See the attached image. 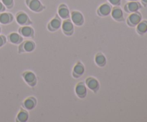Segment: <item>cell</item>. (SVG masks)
Segmentation results:
<instances>
[{
	"instance_id": "6da1fadb",
	"label": "cell",
	"mask_w": 147,
	"mask_h": 122,
	"mask_svg": "<svg viewBox=\"0 0 147 122\" xmlns=\"http://www.w3.org/2000/svg\"><path fill=\"white\" fill-rule=\"evenodd\" d=\"M142 20V15L139 11L131 13L127 18V24L130 27H136Z\"/></svg>"
},
{
	"instance_id": "7a4b0ae2",
	"label": "cell",
	"mask_w": 147,
	"mask_h": 122,
	"mask_svg": "<svg viewBox=\"0 0 147 122\" xmlns=\"http://www.w3.org/2000/svg\"><path fill=\"white\" fill-rule=\"evenodd\" d=\"M26 4L30 9L35 12H40L45 9V7L39 0H26Z\"/></svg>"
},
{
	"instance_id": "3957f363",
	"label": "cell",
	"mask_w": 147,
	"mask_h": 122,
	"mask_svg": "<svg viewBox=\"0 0 147 122\" xmlns=\"http://www.w3.org/2000/svg\"><path fill=\"white\" fill-rule=\"evenodd\" d=\"M16 20H17L18 24L22 26L30 25L32 24V22L29 18L28 15L23 11H20L17 13V16H16Z\"/></svg>"
},
{
	"instance_id": "277c9868",
	"label": "cell",
	"mask_w": 147,
	"mask_h": 122,
	"mask_svg": "<svg viewBox=\"0 0 147 122\" xmlns=\"http://www.w3.org/2000/svg\"><path fill=\"white\" fill-rule=\"evenodd\" d=\"M62 29H63V33L65 35H72L74 32V26H73V22L70 21L68 19H66L62 24Z\"/></svg>"
},
{
	"instance_id": "5b68a950",
	"label": "cell",
	"mask_w": 147,
	"mask_h": 122,
	"mask_svg": "<svg viewBox=\"0 0 147 122\" xmlns=\"http://www.w3.org/2000/svg\"><path fill=\"white\" fill-rule=\"evenodd\" d=\"M35 49V43L31 40H27L23 42L22 44H20L19 47V53H30L32 52Z\"/></svg>"
},
{
	"instance_id": "8992f818",
	"label": "cell",
	"mask_w": 147,
	"mask_h": 122,
	"mask_svg": "<svg viewBox=\"0 0 147 122\" xmlns=\"http://www.w3.org/2000/svg\"><path fill=\"white\" fill-rule=\"evenodd\" d=\"M142 8V4L138 1H129L124 6L125 11L127 13H133L138 11Z\"/></svg>"
},
{
	"instance_id": "52a82bcc",
	"label": "cell",
	"mask_w": 147,
	"mask_h": 122,
	"mask_svg": "<svg viewBox=\"0 0 147 122\" xmlns=\"http://www.w3.org/2000/svg\"><path fill=\"white\" fill-rule=\"evenodd\" d=\"M86 84L88 86V88L94 93H96L98 90L99 87H100V84H99V82L98 81L97 79L93 77L88 78L86 80Z\"/></svg>"
},
{
	"instance_id": "ba28073f",
	"label": "cell",
	"mask_w": 147,
	"mask_h": 122,
	"mask_svg": "<svg viewBox=\"0 0 147 122\" xmlns=\"http://www.w3.org/2000/svg\"><path fill=\"white\" fill-rule=\"evenodd\" d=\"M23 78L25 80L26 83L30 86H34L37 83V78L35 75L30 71L24 72L22 75Z\"/></svg>"
},
{
	"instance_id": "9c48e42d",
	"label": "cell",
	"mask_w": 147,
	"mask_h": 122,
	"mask_svg": "<svg viewBox=\"0 0 147 122\" xmlns=\"http://www.w3.org/2000/svg\"><path fill=\"white\" fill-rule=\"evenodd\" d=\"M71 19L73 23L77 26L83 25L84 23V17L83 14L78 11H73L71 12Z\"/></svg>"
},
{
	"instance_id": "30bf717a",
	"label": "cell",
	"mask_w": 147,
	"mask_h": 122,
	"mask_svg": "<svg viewBox=\"0 0 147 122\" xmlns=\"http://www.w3.org/2000/svg\"><path fill=\"white\" fill-rule=\"evenodd\" d=\"M75 90H76V95L80 98H84L87 96V88H86L85 83L83 82H80L78 83Z\"/></svg>"
},
{
	"instance_id": "8fae6325",
	"label": "cell",
	"mask_w": 147,
	"mask_h": 122,
	"mask_svg": "<svg viewBox=\"0 0 147 122\" xmlns=\"http://www.w3.org/2000/svg\"><path fill=\"white\" fill-rule=\"evenodd\" d=\"M111 16L113 20L117 22H123L124 20V17H123V12L120 7L116 6L112 9L111 10Z\"/></svg>"
},
{
	"instance_id": "7c38bea8",
	"label": "cell",
	"mask_w": 147,
	"mask_h": 122,
	"mask_svg": "<svg viewBox=\"0 0 147 122\" xmlns=\"http://www.w3.org/2000/svg\"><path fill=\"white\" fill-rule=\"evenodd\" d=\"M61 20H60V17L58 16H56L51 21L49 22L48 25H47V28L51 32H55L56 30H58L60 27H61Z\"/></svg>"
},
{
	"instance_id": "4fadbf2b",
	"label": "cell",
	"mask_w": 147,
	"mask_h": 122,
	"mask_svg": "<svg viewBox=\"0 0 147 122\" xmlns=\"http://www.w3.org/2000/svg\"><path fill=\"white\" fill-rule=\"evenodd\" d=\"M111 6L109 4H103L98 9L97 13L100 17H106L111 12Z\"/></svg>"
},
{
	"instance_id": "5bb4252c",
	"label": "cell",
	"mask_w": 147,
	"mask_h": 122,
	"mask_svg": "<svg viewBox=\"0 0 147 122\" xmlns=\"http://www.w3.org/2000/svg\"><path fill=\"white\" fill-rule=\"evenodd\" d=\"M34 30L29 25H25L21 27L19 29V32L21 36L24 37H31L34 36Z\"/></svg>"
},
{
	"instance_id": "9a60e30c",
	"label": "cell",
	"mask_w": 147,
	"mask_h": 122,
	"mask_svg": "<svg viewBox=\"0 0 147 122\" xmlns=\"http://www.w3.org/2000/svg\"><path fill=\"white\" fill-rule=\"evenodd\" d=\"M85 72V67L84 65L82 64L80 62H78L76 65H75L74 67H73V75L76 78L80 77Z\"/></svg>"
},
{
	"instance_id": "2e32d148",
	"label": "cell",
	"mask_w": 147,
	"mask_h": 122,
	"mask_svg": "<svg viewBox=\"0 0 147 122\" xmlns=\"http://www.w3.org/2000/svg\"><path fill=\"white\" fill-rule=\"evenodd\" d=\"M58 15L59 17L63 20L69 18L70 16V11H69L68 8L65 4H60L58 8Z\"/></svg>"
},
{
	"instance_id": "e0dca14e",
	"label": "cell",
	"mask_w": 147,
	"mask_h": 122,
	"mask_svg": "<svg viewBox=\"0 0 147 122\" xmlns=\"http://www.w3.org/2000/svg\"><path fill=\"white\" fill-rule=\"evenodd\" d=\"M37 104V100L34 97H30L26 99L23 103V106L27 110H32Z\"/></svg>"
},
{
	"instance_id": "ac0fdd59",
	"label": "cell",
	"mask_w": 147,
	"mask_h": 122,
	"mask_svg": "<svg viewBox=\"0 0 147 122\" xmlns=\"http://www.w3.org/2000/svg\"><path fill=\"white\" fill-rule=\"evenodd\" d=\"M136 27V32L139 34H144L147 32V20H142Z\"/></svg>"
},
{
	"instance_id": "d6986e66",
	"label": "cell",
	"mask_w": 147,
	"mask_h": 122,
	"mask_svg": "<svg viewBox=\"0 0 147 122\" xmlns=\"http://www.w3.org/2000/svg\"><path fill=\"white\" fill-rule=\"evenodd\" d=\"M13 20V16L9 13H1L0 14V22L3 24H7L11 22Z\"/></svg>"
},
{
	"instance_id": "ffe728a7",
	"label": "cell",
	"mask_w": 147,
	"mask_h": 122,
	"mask_svg": "<svg viewBox=\"0 0 147 122\" xmlns=\"http://www.w3.org/2000/svg\"><path fill=\"white\" fill-rule=\"evenodd\" d=\"M9 40L12 44H20L22 42V37L17 33L12 32L9 35Z\"/></svg>"
},
{
	"instance_id": "44dd1931",
	"label": "cell",
	"mask_w": 147,
	"mask_h": 122,
	"mask_svg": "<svg viewBox=\"0 0 147 122\" xmlns=\"http://www.w3.org/2000/svg\"><path fill=\"white\" fill-rule=\"evenodd\" d=\"M95 62L99 67H103L106 64V58L102 53H98L95 57Z\"/></svg>"
},
{
	"instance_id": "7402d4cb",
	"label": "cell",
	"mask_w": 147,
	"mask_h": 122,
	"mask_svg": "<svg viewBox=\"0 0 147 122\" xmlns=\"http://www.w3.org/2000/svg\"><path fill=\"white\" fill-rule=\"evenodd\" d=\"M29 115L26 111L22 110L18 113L17 116V120L20 122H25L28 120Z\"/></svg>"
},
{
	"instance_id": "603a6c76",
	"label": "cell",
	"mask_w": 147,
	"mask_h": 122,
	"mask_svg": "<svg viewBox=\"0 0 147 122\" xmlns=\"http://www.w3.org/2000/svg\"><path fill=\"white\" fill-rule=\"evenodd\" d=\"M1 1H2L3 4L5 7H7V8L10 9L13 7V4H14V1L13 0H1Z\"/></svg>"
},
{
	"instance_id": "cb8c5ba5",
	"label": "cell",
	"mask_w": 147,
	"mask_h": 122,
	"mask_svg": "<svg viewBox=\"0 0 147 122\" xmlns=\"http://www.w3.org/2000/svg\"><path fill=\"white\" fill-rule=\"evenodd\" d=\"M109 3L113 6H119L121 4V0H109Z\"/></svg>"
},
{
	"instance_id": "d4e9b609",
	"label": "cell",
	"mask_w": 147,
	"mask_h": 122,
	"mask_svg": "<svg viewBox=\"0 0 147 122\" xmlns=\"http://www.w3.org/2000/svg\"><path fill=\"white\" fill-rule=\"evenodd\" d=\"M6 43V38L4 36H0V47Z\"/></svg>"
},
{
	"instance_id": "484cf974",
	"label": "cell",
	"mask_w": 147,
	"mask_h": 122,
	"mask_svg": "<svg viewBox=\"0 0 147 122\" xmlns=\"http://www.w3.org/2000/svg\"><path fill=\"white\" fill-rule=\"evenodd\" d=\"M4 10H5V7H4V5L3 4V3L0 2V12H1V11H4Z\"/></svg>"
},
{
	"instance_id": "4316f807",
	"label": "cell",
	"mask_w": 147,
	"mask_h": 122,
	"mask_svg": "<svg viewBox=\"0 0 147 122\" xmlns=\"http://www.w3.org/2000/svg\"><path fill=\"white\" fill-rule=\"evenodd\" d=\"M142 4L146 7L147 6V0H142Z\"/></svg>"
},
{
	"instance_id": "83f0119b",
	"label": "cell",
	"mask_w": 147,
	"mask_h": 122,
	"mask_svg": "<svg viewBox=\"0 0 147 122\" xmlns=\"http://www.w3.org/2000/svg\"><path fill=\"white\" fill-rule=\"evenodd\" d=\"M129 1H139V0H129Z\"/></svg>"
},
{
	"instance_id": "f1b7e54d",
	"label": "cell",
	"mask_w": 147,
	"mask_h": 122,
	"mask_svg": "<svg viewBox=\"0 0 147 122\" xmlns=\"http://www.w3.org/2000/svg\"><path fill=\"white\" fill-rule=\"evenodd\" d=\"M0 32H1V29H0Z\"/></svg>"
}]
</instances>
